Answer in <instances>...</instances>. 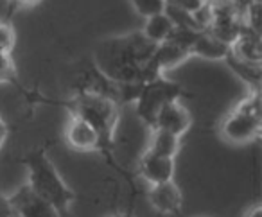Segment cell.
<instances>
[{"instance_id": "e0dca14e", "label": "cell", "mask_w": 262, "mask_h": 217, "mask_svg": "<svg viewBox=\"0 0 262 217\" xmlns=\"http://www.w3.org/2000/svg\"><path fill=\"white\" fill-rule=\"evenodd\" d=\"M164 13L169 16V20H171L174 27H180V29H190V31H205L203 27L198 24V20L194 18L192 13L187 11V9H183V8H178V6L171 4V2L165 4Z\"/></svg>"}, {"instance_id": "ac0fdd59", "label": "cell", "mask_w": 262, "mask_h": 217, "mask_svg": "<svg viewBox=\"0 0 262 217\" xmlns=\"http://www.w3.org/2000/svg\"><path fill=\"white\" fill-rule=\"evenodd\" d=\"M165 4L167 0H131V6L144 18H149V16L160 15L164 13Z\"/></svg>"}, {"instance_id": "7c38bea8", "label": "cell", "mask_w": 262, "mask_h": 217, "mask_svg": "<svg viewBox=\"0 0 262 217\" xmlns=\"http://www.w3.org/2000/svg\"><path fill=\"white\" fill-rule=\"evenodd\" d=\"M232 47L223 44L215 36H212L208 31H201L198 36L194 38L192 45H190V56H200L205 59H225L230 54Z\"/></svg>"}, {"instance_id": "8fae6325", "label": "cell", "mask_w": 262, "mask_h": 217, "mask_svg": "<svg viewBox=\"0 0 262 217\" xmlns=\"http://www.w3.org/2000/svg\"><path fill=\"white\" fill-rule=\"evenodd\" d=\"M67 140L77 151H95L101 149V137L94 129V126L79 117L72 115L67 126Z\"/></svg>"}, {"instance_id": "6da1fadb", "label": "cell", "mask_w": 262, "mask_h": 217, "mask_svg": "<svg viewBox=\"0 0 262 217\" xmlns=\"http://www.w3.org/2000/svg\"><path fill=\"white\" fill-rule=\"evenodd\" d=\"M155 49L157 44L147 40L142 31L110 38L99 44L95 65L99 72L113 83H147L157 79L149 70Z\"/></svg>"}, {"instance_id": "52a82bcc", "label": "cell", "mask_w": 262, "mask_h": 217, "mask_svg": "<svg viewBox=\"0 0 262 217\" xmlns=\"http://www.w3.org/2000/svg\"><path fill=\"white\" fill-rule=\"evenodd\" d=\"M190 124H192V117H190L189 110L180 102V99H176V101L165 102L158 110L151 129H164L176 137H182L187 133Z\"/></svg>"}, {"instance_id": "d4e9b609", "label": "cell", "mask_w": 262, "mask_h": 217, "mask_svg": "<svg viewBox=\"0 0 262 217\" xmlns=\"http://www.w3.org/2000/svg\"><path fill=\"white\" fill-rule=\"evenodd\" d=\"M113 217H127V215H113Z\"/></svg>"}, {"instance_id": "277c9868", "label": "cell", "mask_w": 262, "mask_h": 217, "mask_svg": "<svg viewBox=\"0 0 262 217\" xmlns=\"http://www.w3.org/2000/svg\"><path fill=\"white\" fill-rule=\"evenodd\" d=\"M189 95L183 90L180 84L167 81L164 77H157L153 81H147L142 84V90H140L139 97H137V117H140L146 126L153 127L155 117H157L158 110L165 104V102L176 101L180 97H185Z\"/></svg>"}, {"instance_id": "5b68a950", "label": "cell", "mask_w": 262, "mask_h": 217, "mask_svg": "<svg viewBox=\"0 0 262 217\" xmlns=\"http://www.w3.org/2000/svg\"><path fill=\"white\" fill-rule=\"evenodd\" d=\"M262 117L251 115L235 108L225 119L221 126V135L232 144H246L260 135Z\"/></svg>"}, {"instance_id": "ffe728a7", "label": "cell", "mask_w": 262, "mask_h": 217, "mask_svg": "<svg viewBox=\"0 0 262 217\" xmlns=\"http://www.w3.org/2000/svg\"><path fill=\"white\" fill-rule=\"evenodd\" d=\"M13 77H15V67L11 56L0 52V81H13Z\"/></svg>"}, {"instance_id": "4fadbf2b", "label": "cell", "mask_w": 262, "mask_h": 217, "mask_svg": "<svg viewBox=\"0 0 262 217\" xmlns=\"http://www.w3.org/2000/svg\"><path fill=\"white\" fill-rule=\"evenodd\" d=\"M232 52L235 58L244 59L250 63H260L262 61V51H260V33L244 27L243 33L239 34L235 41L232 44Z\"/></svg>"}, {"instance_id": "603a6c76", "label": "cell", "mask_w": 262, "mask_h": 217, "mask_svg": "<svg viewBox=\"0 0 262 217\" xmlns=\"http://www.w3.org/2000/svg\"><path fill=\"white\" fill-rule=\"evenodd\" d=\"M248 217H262V210H260V206H255V208L251 210L250 213H248Z\"/></svg>"}, {"instance_id": "cb8c5ba5", "label": "cell", "mask_w": 262, "mask_h": 217, "mask_svg": "<svg viewBox=\"0 0 262 217\" xmlns=\"http://www.w3.org/2000/svg\"><path fill=\"white\" fill-rule=\"evenodd\" d=\"M16 2H20V4H27V6H33V4H36V2H40V0H16Z\"/></svg>"}, {"instance_id": "30bf717a", "label": "cell", "mask_w": 262, "mask_h": 217, "mask_svg": "<svg viewBox=\"0 0 262 217\" xmlns=\"http://www.w3.org/2000/svg\"><path fill=\"white\" fill-rule=\"evenodd\" d=\"M187 58H190V51L187 47L172 44V41H164V44H158L157 49H155L153 56L149 59V70L155 77H158L162 76L164 70L180 65Z\"/></svg>"}, {"instance_id": "9c48e42d", "label": "cell", "mask_w": 262, "mask_h": 217, "mask_svg": "<svg viewBox=\"0 0 262 217\" xmlns=\"http://www.w3.org/2000/svg\"><path fill=\"white\" fill-rule=\"evenodd\" d=\"M140 176L149 185L172 181V178H174V158L158 156L146 151L140 158Z\"/></svg>"}, {"instance_id": "3957f363", "label": "cell", "mask_w": 262, "mask_h": 217, "mask_svg": "<svg viewBox=\"0 0 262 217\" xmlns=\"http://www.w3.org/2000/svg\"><path fill=\"white\" fill-rule=\"evenodd\" d=\"M72 115L86 120L101 137V149L112 147L119 104L112 97L99 92H79L70 102Z\"/></svg>"}, {"instance_id": "5bb4252c", "label": "cell", "mask_w": 262, "mask_h": 217, "mask_svg": "<svg viewBox=\"0 0 262 217\" xmlns=\"http://www.w3.org/2000/svg\"><path fill=\"white\" fill-rule=\"evenodd\" d=\"M223 61H226V65L233 70L239 79H243L251 90H260V79H262V69L260 63H250L244 61V59H239L230 52Z\"/></svg>"}, {"instance_id": "8992f818", "label": "cell", "mask_w": 262, "mask_h": 217, "mask_svg": "<svg viewBox=\"0 0 262 217\" xmlns=\"http://www.w3.org/2000/svg\"><path fill=\"white\" fill-rule=\"evenodd\" d=\"M8 199L18 217H63L51 203L40 198L29 185H24Z\"/></svg>"}, {"instance_id": "7402d4cb", "label": "cell", "mask_w": 262, "mask_h": 217, "mask_svg": "<svg viewBox=\"0 0 262 217\" xmlns=\"http://www.w3.org/2000/svg\"><path fill=\"white\" fill-rule=\"evenodd\" d=\"M6 137H8V126H6V122L2 120V117H0V147L4 144Z\"/></svg>"}, {"instance_id": "d6986e66", "label": "cell", "mask_w": 262, "mask_h": 217, "mask_svg": "<svg viewBox=\"0 0 262 217\" xmlns=\"http://www.w3.org/2000/svg\"><path fill=\"white\" fill-rule=\"evenodd\" d=\"M15 45V31L9 24H0V52L11 54Z\"/></svg>"}, {"instance_id": "ba28073f", "label": "cell", "mask_w": 262, "mask_h": 217, "mask_svg": "<svg viewBox=\"0 0 262 217\" xmlns=\"http://www.w3.org/2000/svg\"><path fill=\"white\" fill-rule=\"evenodd\" d=\"M147 199H149L151 206L160 213H165V215H180L182 213L183 198L174 181L151 185L149 192H147Z\"/></svg>"}, {"instance_id": "7a4b0ae2", "label": "cell", "mask_w": 262, "mask_h": 217, "mask_svg": "<svg viewBox=\"0 0 262 217\" xmlns=\"http://www.w3.org/2000/svg\"><path fill=\"white\" fill-rule=\"evenodd\" d=\"M24 165L27 167V174H29L27 185L65 217L76 196L61 180L58 169L51 162L45 149H38L27 155L24 158Z\"/></svg>"}, {"instance_id": "9a60e30c", "label": "cell", "mask_w": 262, "mask_h": 217, "mask_svg": "<svg viewBox=\"0 0 262 217\" xmlns=\"http://www.w3.org/2000/svg\"><path fill=\"white\" fill-rule=\"evenodd\" d=\"M174 26L169 20V16L165 13H160V15H155L146 18V24H144L142 34L153 44H164L165 40L169 38V34L172 33Z\"/></svg>"}, {"instance_id": "2e32d148", "label": "cell", "mask_w": 262, "mask_h": 217, "mask_svg": "<svg viewBox=\"0 0 262 217\" xmlns=\"http://www.w3.org/2000/svg\"><path fill=\"white\" fill-rule=\"evenodd\" d=\"M178 149H180V137H176V135L164 129H153V137H151V144L147 147V151L158 156L174 158Z\"/></svg>"}, {"instance_id": "44dd1931", "label": "cell", "mask_w": 262, "mask_h": 217, "mask_svg": "<svg viewBox=\"0 0 262 217\" xmlns=\"http://www.w3.org/2000/svg\"><path fill=\"white\" fill-rule=\"evenodd\" d=\"M0 217H18L8 198H0Z\"/></svg>"}]
</instances>
